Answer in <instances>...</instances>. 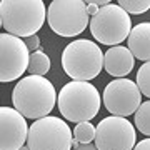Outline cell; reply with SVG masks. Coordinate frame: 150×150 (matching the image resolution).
<instances>
[{
    "mask_svg": "<svg viewBox=\"0 0 150 150\" xmlns=\"http://www.w3.org/2000/svg\"><path fill=\"white\" fill-rule=\"evenodd\" d=\"M13 107L25 118L48 117L57 102V92L54 83L40 75H28L18 80L12 92Z\"/></svg>",
    "mask_w": 150,
    "mask_h": 150,
    "instance_id": "6da1fadb",
    "label": "cell"
},
{
    "mask_svg": "<svg viewBox=\"0 0 150 150\" xmlns=\"http://www.w3.org/2000/svg\"><path fill=\"white\" fill-rule=\"evenodd\" d=\"M47 18V8L42 0H2L0 25L7 33L18 38L37 35Z\"/></svg>",
    "mask_w": 150,
    "mask_h": 150,
    "instance_id": "7a4b0ae2",
    "label": "cell"
},
{
    "mask_svg": "<svg viewBox=\"0 0 150 150\" xmlns=\"http://www.w3.org/2000/svg\"><path fill=\"white\" fill-rule=\"evenodd\" d=\"M59 110L62 117L75 123L88 122L100 110V93L88 82H70L59 92Z\"/></svg>",
    "mask_w": 150,
    "mask_h": 150,
    "instance_id": "3957f363",
    "label": "cell"
},
{
    "mask_svg": "<svg viewBox=\"0 0 150 150\" xmlns=\"http://www.w3.org/2000/svg\"><path fill=\"white\" fill-rule=\"evenodd\" d=\"M62 67L70 79L77 82H88L100 74L103 67V54L97 43L80 38L64 48Z\"/></svg>",
    "mask_w": 150,
    "mask_h": 150,
    "instance_id": "277c9868",
    "label": "cell"
},
{
    "mask_svg": "<svg viewBox=\"0 0 150 150\" xmlns=\"http://www.w3.org/2000/svg\"><path fill=\"white\" fill-rule=\"evenodd\" d=\"M132 30V20L129 13L118 4H108L102 7L90 20V32L98 43L117 47L125 38H129Z\"/></svg>",
    "mask_w": 150,
    "mask_h": 150,
    "instance_id": "5b68a950",
    "label": "cell"
},
{
    "mask_svg": "<svg viewBox=\"0 0 150 150\" xmlns=\"http://www.w3.org/2000/svg\"><path fill=\"white\" fill-rule=\"evenodd\" d=\"M87 4L82 0H54L47 8V22L60 37H75L87 28Z\"/></svg>",
    "mask_w": 150,
    "mask_h": 150,
    "instance_id": "8992f818",
    "label": "cell"
},
{
    "mask_svg": "<svg viewBox=\"0 0 150 150\" xmlns=\"http://www.w3.org/2000/svg\"><path fill=\"white\" fill-rule=\"evenodd\" d=\"M74 132L57 117L38 118L28 129L27 145L30 150H70Z\"/></svg>",
    "mask_w": 150,
    "mask_h": 150,
    "instance_id": "52a82bcc",
    "label": "cell"
},
{
    "mask_svg": "<svg viewBox=\"0 0 150 150\" xmlns=\"http://www.w3.org/2000/svg\"><path fill=\"white\" fill-rule=\"evenodd\" d=\"M27 43L22 38L2 33L0 35V82H13L20 79L23 72L28 70L30 54Z\"/></svg>",
    "mask_w": 150,
    "mask_h": 150,
    "instance_id": "ba28073f",
    "label": "cell"
},
{
    "mask_svg": "<svg viewBox=\"0 0 150 150\" xmlns=\"http://www.w3.org/2000/svg\"><path fill=\"white\" fill-rule=\"evenodd\" d=\"M95 145L98 150H134L135 127L125 117H107L97 125Z\"/></svg>",
    "mask_w": 150,
    "mask_h": 150,
    "instance_id": "9c48e42d",
    "label": "cell"
},
{
    "mask_svg": "<svg viewBox=\"0 0 150 150\" xmlns=\"http://www.w3.org/2000/svg\"><path fill=\"white\" fill-rule=\"evenodd\" d=\"M103 105L115 117H129L142 105V93L134 80L115 79L103 90Z\"/></svg>",
    "mask_w": 150,
    "mask_h": 150,
    "instance_id": "30bf717a",
    "label": "cell"
},
{
    "mask_svg": "<svg viewBox=\"0 0 150 150\" xmlns=\"http://www.w3.org/2000/svg\"><path fill=\"white\" fill-rule=\"evenodd\" d=\"M28 125L17 108L0 107V150H20L27 145Z\"/></svg>",
    "mask_w": 150,
    "mask_h": 150,
    "instance_id": "8fae6325",
    "label": "cell"
},
{
    "mask_svg": "<svg viewBox=\"0 0 150 150\" xmlns=\"http://www.w3.org/2000/svg\"><path fill=\"white\" fill-rule=\"evenodd\" d=\"M135 57L132 55L127 47L117 45V47H110L108 52L103 55V69L107 70V74L123 79L125 75H129L134 70Z\"/></svg>",
    "mask_w": 150,
    "mask_h": 150,
    "instance_id": "7c38bea8",
    "label": "cell"
},
{
    "mask_svg": "<svg viewBox=\"0 0 150 150\" xmlns=\"http://www.w3.org/2000/svg\"><path fill=\"white\" fill-rule=\"evenodd\" d=\"M129 50L134 57L144 62H150V22H142L130 30Z\"/></svg>",
    "mask_w": 150,
    "mask_h": 150,
    "instance_id": "4fadbf2b",
    "label": "cell"
},
{
    "mask_svg": "<svg viewBox=\"0 0 150 150\" xmlns=\"http://www.w3.org/2000/svg\"><path fill=\"white\" fill-rule=\"evenodd\" d=\"M48 70H50V59L47 57L45 52L42 50H37L30 54V64H28V72L30 75H40V77H45Z\"/></svg>",
    "mask_w": 150,
    "mask_h": 150,
    "instance_id": "5bb4252c",
    "label": "cell"
},
{
    "mask_svg": "<svg viewBox=\"0 0 150 150\" xmlns=\"http://www.w3.org/2000/svg\"><path fill=\"white\" fill-rule=\"evenodd\" d=\"M135 125L140 134L150 137V100L144 102L135 112Z\"/></svg>",
    "mask_w": 150,
    "mask_h": 150,
    "instance_id": "9a60e30c",
    "label": "cell"
},
{
    "mask_svg": "<svg viewBox=\"0 0 150 150\" xmlns=\"http://www.w3.org/2000/svg\"><path fill=\"white\" fill-rule=\"evenodd\" d=\"M72 132H74V137L79 140L80 144H92V142L95 140L97 129L88 122H82V123H77Z\"/></svg>",
    "mask_w": 150,
    "mask_h": 150,
    "instance_id": "2e32d148",
    "label": "cell"
},
{
    "mask_svg": "<svg viewBox=\"0 0 150 150\" xmlns=\"http://www.w3.org/2000/svg\"><path fill=\"white\" fill-rule=\"evenodd\" d=\"M137 87L140 93L150 100V62H145L137 72Z\"/></svg>",
    "mask_w": 150,
    "mask_h": 150,
    "instance_id": "e0dca14e",
    "label": "cell"
},
{
    "mask_svg": "<svg viewBox=\"0 0 150 150\" xmlns=\"http://www.w3.org/2000/svg\"><path fill=\"white\" fill-rule=\"evenodd\" d=\"M118 5L122 7L127 13L137 15L144 13L150 8V0H118Z\"/></svg>",
    "mask_w": 150,
    "mask_h": 150,
    "instance_id": "ac0fdd59",
    "label": "cell"
},
{
    "mask_svg": "<svg viewBox=\"0 0 150 150\" xmlns=\"http://www.w3.org/2000/svg\"><path fill=\"white\" fill-rule=\"evenodd\" d=\"M23 42L27 43L28 50H33V52H37V50H38V45H40V38H38V35H32V37L25 38Z\"/></svg>",
    "mask_w": 150,
    "mask_h": 150,
    "instance_id": "d6986e66",
    "label": "cell"
},
{
    "mask_svg": "<svg viewBox=\"0 0 150 150\" xmlns=\"http://www.w3.org/2000/svg\"><path fill=\"white\" fill-rule=\"evenodd\" d=\"M134 150H150V139H144L140 140L139 144L134 147Z\"/></svg>",
    "mask_w": 150,
    "mask_h": 150,
    "instance_id": "ffe728a7",
    "label": "cell"
},
{
    "mask_svg": "<svg viewBox=\"0 0 150 150\" xmlns=\"http://www.w3.org/2000/svg\"><path fill=\"white\" fill-rule=\"evenodd\" d=\"M85 4H87V12H88V15H90V17H95L97 13H98V10H100V7H97L95 4H90L88 0H87Z\"/></svg>",
    "mask_w": 150,
    "mask_h": 150,
    "instance_id": "44dd1931",
    "label": "cell"
},
{
    "mask_svg": "<svg viewBox=\"0 0 150 150\" xmlns=\"http://www.w3.org/2000/svg\"><path fill=\"white\" fill-rule=\"evenodd\" d=\"M72 150H98L95 144H80L79 147H75Z\"/></svg>",
    "mask_w": 150,
    "mask_h": 150,
    "instance_id": "7402d4cb",
    "label": "cell"
},
{
    "mask_svg": "<svg viewBox=\"0 0 150 150\" xmlns=\"http://www.w3.org/2000/svg\"><path fill=\"white\" fill-rule=\"evenodd\" d=\"M79 145H80V142H79V140H77V139L74 137V139H72V149H75V147H79Z\"/></svg>",
    "mask_w": 150,
    "mask_h": 150,
    "instance_id": "603a6c76",
    "label": "cell"
},
{
    "mask_svg": "<svg viewBox=\"0 0 150 150\" xmlns=\"http://www.w3.org/2000/svg\"><path fill=\"white\" fill-rule=\"evenodd\" d=\"M20 150H30V149H28V145H23V147H22Z\"/></svg>",
    "mask_w": 150,
    "mask_h": 150,
    "instance_id": "cb8c5ba5",
    "label": "cell"
}]
</instances>
